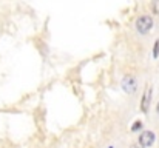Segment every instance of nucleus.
<instances>
[{
  "label": "nucleus",
  "mask_w": 159,
  "mask_h": 148,
  "mask_svg": "<svg viewBox=\"0 0 159 148\" xmlns=\"http://www.w3.org/2000/svg\"><path fill=\"white\" fill-rule=\"evenodd\" d=\"M122 88H124V91H127V93H134L136 88H138L136 79L131 77V76H127V77L124 79V82H122Z\"/></svg>",
  "instance_id": "7ed1b4c3"
},
{
  "label": "nucleus",
  "mask_w": 159,
  "mask_h": 148,
  "mask_svg": "<svg viewBox=\"0 0 159 148\" xmlns=\"http://www.w3.org/2000/svg\"><path fill=\"white\" fill-rule=\"evenodd\" d=\"M150 102H152V88L148 87V88H147V91H145V94L142 96V102H141V110H142L144 113H147V111H148Z\"/></svg>",
  "instance_id": "20e7f679"
},
{
  "label": "nucleus",
  "mask_w": 159,
  "mask_h": 148,
  "mask_svg": "<svg viewBox=\"0 0 159 148\" xmlns=\"http://www.w3.org/2000/svg\"><path fill=\"white\" fill-rule=\"evenodd\" d=\"M139 128H141V122H136V125H134L131 130H133V131H136V130H139Z\"/></svg>",
  "instance_id": "0eeeda50"
},
{
  "label": "nucleus",
  "mask_w": 159,
  "mask_h": 148,
  "mask_svg": "<svg viewBox=\"0 0 159 148\" xmlns=\"http://www.w3.org/2000/svg\"><path fill=\"white\" fill-rule=\"evenodd\" d=\"M152 28H153V19L150 16H141L136 20V29L141 34H147Z\"/></svg>",
  "instance_id": "f257e3e1"
},
{
  "label": "nucleus",
  "mask_w": 159,
  "mask_h": 148,
  "mask_svg": "<svg viewBox=\"0 0 159 148\" xmlns=\"http://www.w3.org/2000/svg\"><path fill=\"white\" fill-rule=\"evenodd\" d=\"M153 142H155V133H153V131H144V133L139 136V145L142 148L152 147Z\"/></svg>",
  "instance_id": "f03ea898"
},
{
  "label": "nucleus",
  "mask_w": 159,
  "mask_h": 148,
  "mask_svg": "<svg viewBox=\"0 0 159 148\" xmlns=\"http://www.w3.org/2000/svg\"><path fill=\"white\" fill-rule=\"evenodd\" d=\"M153 56H155V57L159 56V40H156V43H155V47H153Z\"/></svg>",
  "instance_id": "423d86ee"
},
{
  "label": "nucleus",
  "mask_w": 159,
  "mask_h": 148,
  "mask_svg": "<svg viewBox=\"0 0 159 148\" xmlns=\"http://www.w3.org/2000/svg\"><path fill=\"white\" fill-rule=\"evenodd\" d=\"M152 9L155 14H159V0H153L152 2Z\"/></svg>",
  "instance_id": "39448f33"
},
{
  "label": "nucleus",
  "mask_w": 159,
  "mask_h": 148,
  "mask_svg": "<svg viewBox=\"0 0 159 148\" xmlns=\"http://www.w3.org/2000/svg\"><path fill=\"white\" fill-rule=\"evenodd\" d=\"M156 111H158V114H159V103H158V108H156Z\"/></svg>",
  "instance_id": "6e6552de"
}]
</instances>
